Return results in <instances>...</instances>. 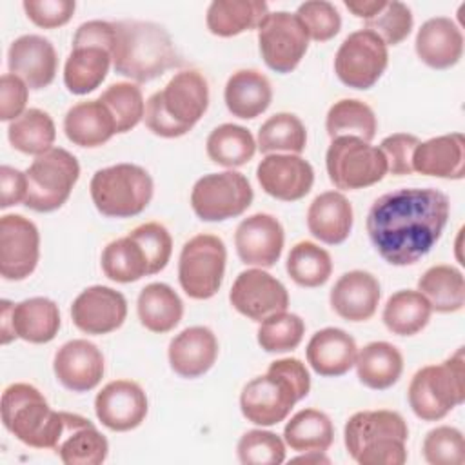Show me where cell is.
I'll return each instance as SVG.
<instances>
[{
	"mask_svg": "<svg viewBox=\"0 0 465 465\" xmlns=\"http://www.w3.org/2000/svg\"><path fill=\"white\" fill-rule=\"evenodd\" d=\"M449 213V196L440 189L401 187L374 200L365 229L372 247L387 263L405 267L436 245Z\"/></svg>",
	"mask_w": 465,
	"mask_h": 465,
	"instance_id": "6da1fadb",
	"label": "cell"
},
{
	"mask_svg": "<svg viewBox=\"0 0 465 465\" xmlns=\"http://www.w3.org/2000/svg\"><path fill=\"white\" fill-rule=\"evenodd\" d=\"M114 24L89 20L78 25L64 65V84L73 94H87L102 85L113 64Z\"/></svg>",
	"mask_w": 465,
	"mask_h": 465,
	"instance_id": "ba28073f",
	"label": "cell"
},
{
	"mask_svg": "<svg viewBox=\"0 0 465 465\" xmlns=\"http://www.w3.org/2000/svg\"><path fill=\"white\" fill-rule=\"evenodd\" d=\"M356 374L358 380L372 389H391L403 372V356L389 341H371L356 354Z\"/></svg>",
	"mask_w": 465,
	"mask_h": 465,
	"instance_id": "d590c367",
	"label": "cell"
},
{
	"mask_svg": "<svg viewBox=\"0 0 465 465\" xmlns=\"http://www.w3.org/2000/svg\"><path fill=\"white\" fill-rule=\"evenodd\" d=\"M303 24L309 38L314 42H327L341 29V16L338 9L327 0H309L298 5L294 13Z\"/></svg>",
	"mask_w": 465,
	"mask_h": 465,
	"instance_id": "816d5d0a",
	"label": "cell"
},
{
	"mask_svg": "<svg viewBox=\"0 0 465 465\" xmlns=\"http://www.w3.org/2000/svg\"><path fill=\"white\" fill-rule=\"evenodd\" d=\"M407 400L412 412L423 421H438L465 400L463 347L438 365H425L412 376Z\"/></svg>",
	"mask_w": 465,
	"mask_h": 465,
	"instance_id": "52a82bcc",
	"label": "cell"
},
{
	"mask_svg": "<svg viewBox=\"0 0 465 465\" xmlns=\"http://www.w3.org/2000/svg\"><path fill=\"white\" fill-rule=\"evenodd\" d=\"M430 314L432 307L420 291L403 289L389 296L381 320L392 334L414 336L427 327Z\"/></svg>",
	"mask_w": 465,
	"mask_h": 465,
	"instance_id": "74e56055",
	"label": "cell"
},
{
	"mask_svg": "<svg viewBox=\"0 0 465 465\" xmlns=\"http://www.w3.org/2000/svg\"><path fill=\"white\" fill-rule=\"evenodd\" d=\"M423 458L430 465H461L465 461V441L460 429L440 425L423 438Z\"/></svg>",
	"mask_w": 465,
	"mask_h": 465,
	"instance_id": "f907efd6",
	"label": "cell"
},
{
	"mask_svg": "<svg viewBox=\"0 0 465 465\" xmlns=\"http://www.w3.org/2000/svg\"><path fill=\"white\" fill-rule=\"evenodd\" d=\"M262 189L282 202L302 200L314 183L312 165L300 154H267L256 167Z\"/></svg>",
	"mask_w": 465,
	"mask_h": 465,
	"instance_id": "44dd1931",
	"label": "cell"
},
{
	"mask_svg": "<svg viewBox=\"0 0 465 465\" xmlns=\"http://www.w3.org/2000/svg\"><path fill=\"white\" fill-rule=\"evenodd\" d=\"M303 334V320L298 314L282 311L260 322L256 340L265 352H287L302 343Z\"/></svg>",
	"mask_w": 465,
	"mask_h": 465,
	"instance_id": "7dc6e473",
	"label": "cell"
},
{
	"mask_svg": "<svg viewBox=\"0 0 465 465\" xmlns=\"http://www.w3.org/2000/svg\"><path fill=\"white\" fill-rule=\"evenodd\" d=\"M254 193L249 180L238 171L203 174L191 191V207L203 222H225L243 214Z\"/></svg>",
	"mask_w": 465,
	"mask_h": 465,
	"instance_id": "4fadbf2b",
	"label": "cell"
},
{
	"mask_svg": "<svg viewBox=\"0 0 465 465\" xmlns=\"http://www.w3.org/2000/svg\"><path fill=\"white\" fill-rule=\"evenodd\" d=\"M283 441L296 452H325L334 441V425L325 412L318 409H302L287 421Z\"/></svg>",
	"mask_w": 465,
	"mask_h": 465,
	"instance_id": "f35d334b",
	"label": "cell"
},
{
	"mask_svg": "<svg viewBox=\"0 0 465 465\" xmlns=\"http://www.w3.org/2000/svg\"><path fill=\"white\" fill-rule=\"evenodd\" d=\"M114 24L113 67L136 84L151 82L182 64L167 29L154 22L120 20Z\"/></svg>",
	"mask_w": 465,
	"mask_h": 465,
	"instance_id": "7a4b0ae2",
	"label": "cell"
},
{
	"mask_svg": "<svg viewBox=\"0 0 465 465\" xmlns=\"http://www.w3.org/2000/svg\"><path fill=\"white\" fill-rule=\"evenodd\" d=\"M151 174L136 163H116L98 169L89 183L96 211L107 218H133L153 198Z\"/></svg>",
	"mask_w": 465,
	"mask_h": 465,
	"instance_id": "9c48e42d",
	"label": "cell"
},
{
	"mask_svg": "<svg viewBox=\"0 0 465 465\" xmlns=\"http://www.w3.org/2000/svg\"><path fill=\"white\" fill-rule=\"evenodd\" d=\"M56 380L73 392L93 391L104 378L105 361L102 351L84 338L65 341L54 354Z\"/></svg>",
	"mask_w": 465,
	"mask_h": 465,
	"instance_id": "603a6c76",
	"label": "cell"
},
{
	"mask_svg": "<svg viewBox=\"0 0 465 465\" xmlns=\"http://www.w3.org/2000/svg\"><path fill=\"white\" fill-rule=\"evenodd\" d=\"M285 269L296 285L314 289L331 278L332 260L323 247L303 240L289 251Z\"/></svg>",
	"mask_w": 465,
	"mask_h": 465,
	"instance_id": "ee69618b",
	"label": "cell"
},
{
	"mask_svg": "<svg viewBox=\"0 0 465 465\" xmlns=\"http://www.w3.org/2000/svg\"><path fill=\"white\" fill-rule=\"evenodd\" d=\"M125 318V296L107 285H91L84 289L71 305V320L74 327L85 334H109L120 329Z\"/></svg>",
	"mask_w": 465,
	"mask_h": 465,
	"instance_id": "d6986e66",
	"label": "cell"
},
{
	"mask_svg": "<svg viewBox=\"0 0 465 465\" xmlns=\"http://www.w3.org/2000/svg\"><path fill=\"white\" fill-rule=\"evenodd\" d=\"M53 450L65 465H100L109 454V443L91 420L62 411V432Z\"/></svg>",
	"mask_w": 465,
	"mask_h": 465,
	"instance_id": "d4e9b609",
	"label": "cell"
},
{
	"mask_svg": "<svg viewBox=\"0 0 465 465\" xmlns=\"http://www.w3.org/2000/svg\"><path fill=\"white\" fill-rule=\"evenodd\" d=\"M414 16L407 4L392 0L385 2V5L369 20H365V27L376 33L385 45L401 44L412 31Z\"/></svg>",
	"mask_w": 465,
	"mask_h": 465,
	"instance_id": "681fc988",
	"label": "cell"
},
{
	"mask_svg": "<svg viewBox=\"0 0 465 465\" xmlns=\"http://www.w3.org/2000/svg\"><path fill=\"white\" fill-rule=\"evenodd\" d=\"M256 145L263 154L278 151L300 154L307 145V129L296 114L276 113L262 124Z\"/></svg>",
	"mask_w": 465,
	"mask_h": 465,
	"instance_id": "f6af8a7d",
	"label": "cell"
},
{
	"mask_svg": "<svg viewBox=\"0 0 465 465\" xmlns=\"http://www.w3.org/2000/svg\"><path fill=\"white\" fill-rule=\"evenodd\" d=\"M29 96V87L16 74L5 73L0 78V120L13 122L24 111Z\"/></svg>",
	"mask_w": 465,
	"mask_h": 465,
	"instance_id": "9f6ffc18",
	"label": "cell"
},
{
	"mask_svg": "<svg viewBox=\"0 0 465 465\" xmlns=\"http://www.w3.org/2000/svg\"><path fill=\"white\" fill-rule=\"evenodd\" d=\"M256 140L251 131L238 124H222L214 127L205 142V151L211 162L234 169L252 160Z\"/></svg>",
	"mask_w": 465,
	"mask_h": 465,
	"instance_id": "ab89813d",
	"label": "cell"
},
{
	"mask_svg": "<svg viewBox=\"0 0 465 465\" xmlns=\"http://www.w3.org/2000/svg\"><path fill=\"white\" fill-rule=\"evenodd\" d=\"M113 114L116 133H127L134 129L145 114V102L136 84L116 82L111 84L98 98Z\"/></svg>",
	"mask_w": 465,
	"mask_h": 465,
	"instance_id": "bcb514c9",
	"label": "cell"
},
{
	"mask_svg": "<svg viewBox=\"0 0 465 465\" xmlns=\"http://www.w3.org/2000/svg\"><path fill=\"white\" fill-rule=\"evenodd\" d=\"M7 138L16 151L38 156L53 147L56 127L49 113L31 107L9 124Z\"/></svg>",
	"mask_w": 465,
	"mask_h": 465,
	"instance_id": "60d3db41",
	"label": "cell"
},
{
	"mask_svg": "<svg viewBox=\"0 0 465 465\" xmlns=\"http://www.w3.org/2000/svg\"><path fill=\"white\" fill-rule=\"evenodd\" d=\"M292 461H300V463H305V465H320V463H331V460L325 456V452L322 450H309V452H303L302 456H296Z\"/></svg>",
	"mask_w": 465,
	"mask_h": 465,
	"instance_id": "91938a15",
	"label": "cell"
},
{
	"mask_svg": "<svg viewBox=\"0 0 465 465\" xmlns=\"http://www.w3.org/2000/svg\"><path fill=\"white\" fill-rule=\"evenodd\" d=\"M0 305L4 345L15 338H22L29 343H47L58 334L60 311L53 300L35 296L16 305L9 300H2Z\"/></svg>",
	"mask_w": 465,
	"mask_h": 465,
	"instance_id": "2e32d148",
	"label": "cell"
},
{
	"mask_svg": "<svg viewBox=\"0 0 465 465\" xmlns=\"http://www.w3.org/2000/svg\"><path fill=\"white\" fill-rule=\"evenodd\" d=\"M40 258L36 225L22 214H4L0 220V274L4 280H25Z\"/></svg>",
	"mask_w": 465,
	"mask_h": 465,
	"instance_id": "ac0fdd59",
	"label": "cell"
},
{
	"mask_svg": "<svg viewBox=\"0 0 465 465\" xmlns=\"http://www.w3.org/2000/svg\"><path fill=\"white\" fill-rule=\"evenodd\" d=\"M231 305L252 322L287 311L289 292L285 285L263 269L242 271L229 292Z\"/></svg>",
	"mask_w": 465,
	"mask_h": 465,
	"instance_id": "e0dca14e",
	"label": "cell"
},
{
	"mask_svg": "<svg viewBox=\"0 0 465 465\" xmlns=\"http://www.w3.org/2000/svg\"><path fill=\"white\" fill-rule=\"evenodd\" d=\"M269 15L263 0H214L207 7V29L222 38L258 29Z\"/></svg>",
	"mask_w": 465,
	"mask_h": 465,
	"instance_id": "836d02e7",
	"label": "cell"
},
{
	"mask_svg": "<svg viewBox=\"0 0 465 465\" xmlns=\"http://www.w3.org/2000/svg\"><path fill=\"white\" fill-rule=\"evenodd\" d=\"M412 171L423 176L461 180L465 176V138L461 133L420 142L412 153Z\"/></svg>",
	"mask_w": 465,
	"mask_h": 465,
	"instance_id": "f546056e",
	"label": "cell"
},
{
	"mask_svg": "<svg viewBox=\"0 0 465 465\" xmlns=\"http://www.w3.org/2000/svg\"><path fill=\"white\" fill-rule=\"evenodd\" d=\"M2 423L18 441L33 449H54L62 432V411H53L31 383H11L2 392Z\"/></svg>",
	"mask_w": 465,
	"mask_h": 465,
	"instance_id": "8992f818",
	"label": "cell"
},
{
	"mask_svg": "<svg viewBox=\"0 0 465 465\" xmlns=\"http://www.w3.org/2000/svg\"><path fill=\"white\" fill-rule=\"evenodd\" d=\"M227 249L216 234H196L187 240L178 258V282L193 300H209L222 287Z\"/></svg>",
	"mask_w": 465,
	"mask_h": 465,
	"instance_id": "7c38bea8",
	"label": "cell"
},
{
	"mask_svg": "<svg viewBox=\"0 0 465 465\" xmlns=\"http://www.w3.org/2000/svg\"><path fill=\"white\" fill-rule=\"evenodd\" d=\"M387 64L389 53L383 40L369 29H358L340 44L334 73L347 87L365 91L381 78Z\"/></svg>",
	"mask_w": 465,
	"mask_h": 465,
	"instance_id": "5bb4252c",
	"label": "cell"
},
{
	"mask_svg": "<svg viewBox=\"0 0 465 465\" xmlns=\"http://www.w3.org/2000/svg\"><path fill=\"white\" fill-rule=\"evenodd\" d=\"M311 391V376L298 358L274 360L263 376L251 380L240 394L243 418L260 427L283 421Z\"/></svg>",
	"mask_w": 465,
	"mask_h": 465,
	"instance_id": "3957f363",
	"label": "cell"
},
{
	"mask_svg": "<svg viewBox=\"0 0 465 465\" xmlns=\"http://www.w3.org/2000/svg\"><path fill=\"white\" fill-rule=\"evenodd\" d=\"M167 358L178 376L187 380L203 376L218 358V340L209 327H187L171 340Z\"/></svg>",
	"mask_w": 465,
	"mask_h": 465,
	"instance_id": "4316f807",
	"label": "cell"
},
{
	"mask_svg": "<svg viewBox=\"0 0 465 465\" xmlns=\"http://www.w3.org/2000/svg\"><path fill=\"white\" fill-rule=\"evenodd\" d=\"M380 296L378 278L367 271L354 269L336 280L329 302L340 318L347 322H367L374 316Z\"/></svg>",
	"mask_w": 465,
	"mask_h": 465,
	"instance_id": "484cf974",
	"label": "cell"
},
{
	"mask_svg": "<svg viewBox=\"0 0 465 465\" xmlns=\"http://www.w3.org/2000/svg\"><path fill=\"white\" fill-rule=\"evenodd\" d=\"M129 236L142 247L149 262V274L165 269L173 252V238L169 231L158 222H147L134 227Z\"/></svg>",
	"mask_w": 465,
	"mask_h": 465,
	"instance_id": "f5cc1de1",
	"label": "cell"
},
{
	"mask_svg": "<svg viewBox=\"0 0 465 465\" xmlns=\"http://www.w3.org/2000/svg\"><path fill=\"white\" fill-rule=\"evenodd\" d=\"M80 176V163L64 147H51L38 154L25 171L27 193L24 205L36 213L60 209Z\"/></svg>",
	"mask_w": 465,
	"mask_h": 465,
	"instance_id": "30bf717a",
	"label": "cell"
},
{
	"mask_svg": "<svg viewBox=\"0 0 465 465\" xmlns=\"http://www.w3.org/2000/svg\"><path fill=\"white\" fill-rule=\"evenodd\" d=\"M102 271L116 283H133L149 276V262L142 247L127 234L109 242L102 251Z\"/></svg>",
	"mask_w": 465,
	"mask_h": 465,
	"instance_id": "7bdbcfd3",
	"label": "cell"
},
{
	"mask_svg": "<svg viewBox=\"0 0 465 465\" xmlns=\"http://www.w3.org/2000/svg\"><path fill=\"white\" fill-rule=\"evenodd\" d=\"M418 143V136L409 133H394L385 136L380 143V151L387 160V171L396 176L412 174V153Z\"/></svg>",
	"mask_w": 465,
	"mask_h": 465,
	"instance_id": "db71d44e",
	"label": "cell"
},
{
	"mask_svg": "<svg viewBox=\"0 0 465 465\" xmlns=\"http://www.w3.org/2000/svg\"><path fill=\"white\" fill-rule=\"evenodd\" d=\"M407 438L403 416L387 409L354 412L343 429L345 449L360 465H403Z\"/></svg>",
	"mask_w": 465,
	"mask_h": 465,
	"instance_id": "5b68a950",
	"label": "cell"
},
{
	"mask_svg": "<svg viewBox=\"0 0 465 465\" xmlns=\"http://www.w3.org/2000/svg\"><path fill=\"white\" fill-rule=\"evenodd\" d=\"M418 291L436 312H458L465 305V280L454 265H432L418 280Z\"/></svg>",
	"mask_w": 465,
	"mask_h": 465,
	"instance_id": "8d00e7d4",
	"label": "cell"
},
{
	"mask_svg": "<svg viewBox=\"0 0 465 465\" xmlns=\"http://www.w3.org/2000/svg\"><path fill=\"white\" fill-rule=\"evenodd\" d=\"M22 7L35 25L54 29L73 18L76 4L74 0H24Z\"/></svg>",
	"mask_w": 465,
	"mask_h": 465,
	"instance_id": "11a10c76",
	"label": "cell"
},
{
	"mask_svg": "<svg viewBox=\"0 0 465 465\" xmlns=\"http://www.w3.org/2000/svg\"><path fill=\"white\" fill-rule=\"evenodd\" d=\"M325 167L331 183L341 191L371 187L389 173L380 147L358 136L332 138L325 154Z\"/></svg>",
	"mask_w": 465,
	"mask_h": 465,
	"instance_id": "8fae6325",
	"label": "cell"
},
{
	"mask_svg": "<svg viewBox=\"0 0 465 465\" xmlns=\"http://www.w3.org/2000/svg\"><path fill=\"white\" fill-rule=\"evenodd\" d=\"M209 107V84L196 69L176 73L145 102V125L162 138L187 134Z\"/></svg>",
	"mask_w": 465,
	"mask_h": 465,
	"instance_id": "277c9868",
	"label": "cell"
},
{
	"mask_svg": "<svg viewBox=\"0 0 465 465\" xmlns=\"http://www.w3.org/2000/svg\"><path fill=\"white\" fill-rule=\"evenodd\" d=\"M414 49L425 65L440 71L450 69L463 54L461 29L447 16L429 18L416 33Z\"/></svg>",
	"mask_w": 465,
	"mask_h": 465,
	"instance_id": "83f0119b",
	"label": "cell"
},
{
	"mask_svg": "<svg viewBox=\"0 0 465 465\" xmlns=\"http://www.w3.org/2000/svg\"><path fill=\"white\" fill-rule=\"evenodd\" d=\"M0 189H2V196H0L2 209L24 203L25 193H27L25 173H22L15 167H9V165H2L0 167Z\"/></svg>",
	"mask_w": 465,
	"mask_h": 465,
	"instance_id": "6f0895ef",
	"label": "cell"
},
{
	"mask_svg": "<svg viewBox=\"0 0 465 465\" xmlns=\"http://www.w3.org/2000/svg\"><path fill=\"white\" fill-rule=\"evenodd\" d=\"M140 323L156 334L173 331L183 316V302L178 292L162 282L145 285L136 300Z\"/></svg>",
	"mask_w": 465,
	"mask_h": 465,
	"instance_id": "e575fe53",
	"label": "cell"
},
{
	"mask_svg": "<svg viewBox=\"0 0 465 465\" xmlns=\"http://www.w3.org/2000/svg\"><path fill=\"white\" fill-rule=\"evenodd\" d=\"M147 411V394L131 380L109 381L94 398L98 421L114 432H127L140 427Z\"/></svg>",
	"mask_w": 465,
	"mask_h": 465,
	"instance_id": "ffe728a7",
	"label": "cell"
},
{
	"mask_svg": "<svg viewBox=\"0 0 465 465\" xmlns=\"http://www.w3.org/2000/svg\"><path fill=\"white\" fill-rule=\"evenodd\" d=\"M352 205L338 191L318 194L307 211L309 232L327 245L343 243L352 231Z\"/></svg>",
	"mask_w": 465,
	"mask_h": 465,
	"instance_id": "4dcf8cb0",
	"label": "cell"
},
{
	"mask_svg": "<svg viewBox=\"0 0 465 465\" xmlns=\"http://www.w3.org/2000/svg\"><path fill=\"white\" fill-rule=\"evenodd\" d=\"M283 242L285 234L280 220L267 213L243 218L234 232V247L245 265L272 267L282 256Z\"/></svg>",
	"mask_w": 465,
	"mask_h": 465,
	"instance_id": "7402d4cb",
	"label": "cell"
},
{
	"mask_svg": "<svg viewBox=\"0 0 465 465\" xmlns=\"http://www.w3.org/2000/svg\"><path fill=\"white\" fill-rule=\"evenodd\" d=\"M229 113L242 120H252L267 111L272 102V87L265 74L256 69L232 73L223 89Z\"/></svg>",
	"mask_w": 465,
	"mask_h": 465,
	"instance_id": "d6a6232c",
	"label": "cell"
},
{
	"mask_svg": "<svg viewBox=\"0 0 465 465\" xmlns=\"http://www.w3.org/2000/svg\"><path fill=\"white\" fill-rule=\"evenodd\" d=\"M309 35L294 13L274 11L258 27L260 54L269 69L285 74L298 67L309 47Z\"/></svg>",
	"mask_w": 465,
	"mask_h": 465,
	"instance_id": "9a60e30c",
	"label": "cell"
},
{
	"mask_svg": "<svg viewBox=\"0 0 465 465\" xmlns=\"http://www.w3.org/2000/svg\"><path fill=\"white\" fill-rule=\"evenodd\" d=\"M64 133L78 147H100L116 134V124L100 100H85L69 107L64 116Z\"/></svg>",
	"mask_w": 465,
	"mask_h": 465,
	"instance_id": "1f68e13d",
	"label": "cell"
},
{
	"mask_svg": "<svg viewBox=\"0 0 465 465\" xmlns=\"http://www.w3.org/2000/svg\"><path fill=\"white\" fill-rule=\"evenodd\" d=\"M7 67L9 73L22 78L29 89L38 91L54 80L58 56L51 40L40 35H22L9 45Z\"/></svg>",
	"mask_w": 465,
	"mask_h": 465,
	"instance_id": "cb8c5ba5",
	"label": "cell"
},
{
	"mask_svg": "<svg viewBox=\"0 0 465 465\" xmlns=\"http://www.w3.org/2000/svg\"><path fill=\"white\" fill-rule=\"evenodd\" d=\"M387 0H347L345 7L358 18L369 20L372 18L383 5Z\"/></svg>",
	"mask_w": 465,
	"mask_h": 465,
	"instance_id": "680465c9",
	"label": "cell"
},
{
	"mask_svg": "<svg viewBox=\"0 0 465 465\" xmlns=\"http://www.w3.org/2000/svg\"><path fill=\"white\" fill-rule=\"evenodd\" d=\"M358 347L354 338L338 327H325L316 331L305 349L311 369L325 378H338L347 374L356 361Z\"/></svg>",
	"mask_w": 465,
	"mask_h": 465,
	"instance_id": "f1b7e54d",
	"label": "cell"
},
{
	"mask_svg": "<svg viewBox=\"0 0 465 465\" xmlns=\"http://www.w3.org/2000/svg\"><path fill=\"white\" fill-rule=\"evenodd\" d=\"M325 129L331 138L358 136L371 142L376 136L378 122L374 111L361 100L343 98L334 102L325 116Z\"/></svg>",
	"mask_w": 465,
	"mask_h": 465,
	"instance_id": "b9f144b4",
	"label": "cell"
},
{
	"mask_svg": "<svg viewBox=\"0 0 465 465\" xmlns=\"http://www.w3.org/2000/svg\"><path fill=\"white\" fill-rule=\"evenodd\" d=\"M236 454L243 465H280L285 461V441L276 432L252 429L238 440Z\"/></svg>",
	"mask_w": 465,
	"mask_h": 465,
	"instance_id": "c3c4849f",
	"label": "cell"
}]
</instances>
